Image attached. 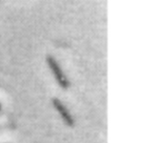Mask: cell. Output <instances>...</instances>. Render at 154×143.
Returning a JSON list of instances; mask_svg holds the SVG:
<instances>
[{
	"instance_id": "obj_2",
	"label": "cell",
	"mask_w": 154,
	"mask_h": 143,
	"mask_svg": "<svg viewBox=\"0 0 154 143\" xmlns=\"http://www.w3.org/2000/svg\"><path fill=\"white\" fill-rule=\"evenodd\" d=\"M53 105H54V107L56 109V111L58 112V113L60 114V116H61V118L63 119V121L66 122L68 125H70V126H72L73 124H74V120H73V118H72V116H71V114H70V112L66 109V107L64 106L63 104H62L61 102H60L58 99H53Z\"/></svg>"
},
{
	"instance_id": "obj_1",
	"label": "cell",
	"mask_w": 154,
	"mask_h": 143,
	"mask_svg": "<svg viewBox=\"0 0 154 143\" xmlns=\"http://www.w3.org/2000/svg\"><path fill=\"white\" fill-rule=\"evenodd\" d=\"M47 62H48V65H49L50 70H51V72L53 73L54 77H55L56 81L58 82V84H59L61 88H66L69 86V81L68 79H66V77L64 76L63 72H62V70L60 68L59 64L57 63V61H56L55 59H54L52 56H48L47 57Z\"/></svg>"
}]
</instances>
